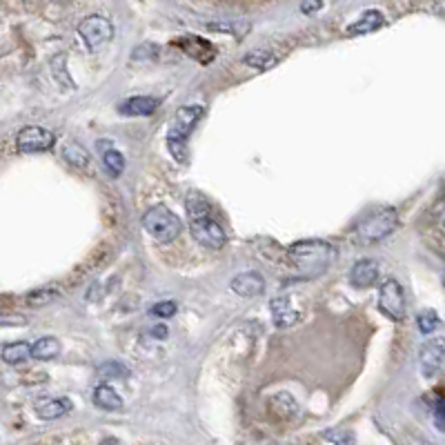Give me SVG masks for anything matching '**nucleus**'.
<instances>
[{
	"mask_svg": "<svg viewBox=\"0 0 445 445\" xmlns=\"http://www.w3.org/2000/svg\"><path fill=\"white\" fill-rule=\"evenodd\" d=\"M203 112H205L203 105H183L178 107V112L172 118L170 131H167V147H170L172 156L180 163L187 161V138L194 131Z\"/></svg>",
	"mask_w": 445,
	"mask_h": 445,
	"instance_id": "f03ea898",
	"label": "nucleus"
},
{
	"mask_svg": "<svg viewBox=\"0 0 445 445\" xmlns=\"http://www.w3.org/2000/svg\"><path fill=\"white\" fill-rule=\"evenodd\" d=\"M0 326H25V319H22V316H5V314H0Z\"/></svg>",
	"mask_w": 445,
	"mask_h": 445,
	"instance_id": "c756f323",
	"label": "nucleus"
},
{
	"mask_svg": "<svg viewBox=\"0 0 445 445\" xmlns=\"http://www.w3.org/2000/svg\"><path fill=\"white\" fill-rule=\"evenodd\" d=\"M99 374L101 377H107V379H127L129 377V370L125 365H120V363H114V360H110L107 365H103L99 370Z\"/></svg>",
	"mask_w": 445,
	"mask_h": 445,
	"instance_id": "a878e982",
	"label": "nucleus"
},
{
	"mask_svg": "<svg viewBox=\"0 0 445 445\" xmlns=\"http://www.w3.org/2000/svg\"><path fill=\"white\" fill-rule=\"evenodd\" d=\"M443 356H445V341L441 336L428 339L418 350V370L425 379L437 377L443 367Z\"/></svg>",
	"mask_w": 445,
	"mask_h": 445,
	"instance_id": "1a4fd4ad",
	"label": "nucleus"
},
{
	"mask_svg": "<svg viewBox=\"0 0 445 445\" xmlns=\"http://www.w3.org/2000/svg\"><path fill=\"white\" fill-rule=\"evenodd\" d=\"M71 401L65 399V396H60V399H50V401H43L36 405V416L43 418V421H56L60 416H65L71 412Z\"/></svg>",
	"mask_w": 445,
	"mask_h": 445,
	"instance_id": "2eb2a0df",
	"label": "nucleus"
},
{
	"mask_svg": "<svg viewBox=\"0 0 445 445\" xmlns=\"http://www.w3.org/2000/svg\"><path fill=\"white\" fill-rule=\"evenodd\" d=\"M56 143L54 131L38 127V125H27L18 131L16 136V147L20 154H41L52 149Z\"/></svg>",
	"mask_w": 445,
	"mask_h": 445,
	"instance_id": "423d86ee",
	"label": "nucleus"
},
{
	"mask_svg": "<svg viewBox=\"0 0 445 445\" xmlns=\"http://www.w3.org/2000/svg\"><path fill=\"white\" fill-rule=\"evenodd\" d=\"M416 326H418V332L421 334H432L439 326H441V319L435 309H423V312H418V316H416Z\"/></svg>",
	"mask_w": 445,
	"mask_h": 445,
	"instance_id": "5701e85b",
	"label": "nucleus"
},
{
	"mask_svg": "<svg viewBox=\"0 0 445 445\" xmlns=\"http://www.w3.org/2000/svg\"><path fill=\"white\" fill-rule=\"evenodd\" d=\"M230 285L238 296H245V298H254L265 292V279H263L258 272L238 274V276H234Z\"/></svg>",
	"mask_w": 445,
	"mask_h": 445,
	"instance_id": "9b49d317",
	"label": "nucleus"
},
{
	"mask_svg": "<svg viewBox=\"0 0 445 445\" xmlns=\"http://www.w3.org/2000/svg\"><path fill=\"white\" fill-rule=\"evenodd\" d=\"M379 309L392 321H403L405 319V296L401 285L394 279L386 281L379 290Z\"/></svg>",
	"mask_w": 445,
	"mask_h": 445,
	"instance_id": "6e6552de",
	"label": "nucleus"
},
{
	"mask_svg": "<svg viewBox=\"0 0 445 445\" xmlns=\"http://www.w3.org/2000/svg\"><path fill=\"white\" fill-rule=\"evenodd\" d=\"M78 34L92 52H99L105 43L112 41L114 25L105 16H89L78 25Z\"/></svg>",
	"mask_w": 445,
	"mask_h": 445,
	"instance_id": "0eeeda50",
	"label": "nucleus"
},
{
	"mask_svg": "<svg viewBox=\"0 0 445 445\" xmlns=\"http://www.w3.org/2000/svg\"><path fill=\"white\" fill-rule=\"evenodd\" d=\"M383 22H386V16L381 14L377 9H367L360 14V18H356V22H352L350 27H347V36H365L377 31L379 27H383Z\"/></svg>",
	"mask_w": 445,
	"mask_h": 445,
	"instance_id": "4468645a",
	"label": "nucleus"
},
{
	"mask_svg": "<svg viewBox=\"0 0 445 445\" xmlns=\"http://www.w3.org/2000/svg\"><path fill=\"white\" fill-rule=\"evenodd\" d=\"M176 309H178V305L174 303V300H163V303H156L149 309V314L152 316H159V319H170V316L176 314Z\"/></svg>",
	"mask_w": 445,
	"mask_h": 445,
	"instance_id": "bb28decb",
	"label": "nucleus"
},
{
	"mask_svg": "<svg viewBox=\"0 0 445 445\" xmlns=\"http://www.w3.org/2000/svg\"><path fill=\"white\" fill-rule=\"evenodd\" d=\"M143 227H145V232L154 240H159V243H172V240H176L180 232H183L180 219L165 205H154L143 214Z\"/></svg>",
	"mask_w": 445,
	"mask_h": 445,
	"instance_id": "7ed1b4c3",
	"label": "nucleus"
},
{
	"mask_svg": "<svg viewBox=\"0 0 445 445\" xmlns=\"http://www.w3.org/2000/svg\"><path fill=\"white\" fill-rule=\"evenodd\" d=\"M287 254H290L294 268L303 274L305 279H316V276L326 274L332 268V263L339 256V249L326 243V240L307 238L290 245Z\"/></svg>",
	"mask_w": 445,
	"mask_h": 445,
	"instance_id": "f257e3e1",
	"label": "nucleus"
},
{
	"mask_svg": "<svg viewBox=\"0 0 445 445\" xmlns=\"http://www.w3.org/2000/svg\"><path fill=\"white\" fill-rule=\"evenodd\" d=\"M272 314H274V321L279 328H290L294 326V323L300 319V312L298 309H292L290 303H287V298H274L272 300Z\"/></svg>",
	"mask_w": 445,
	"mask_h": 445,
	"instance_id": "f3484780",
	"label": "nucleus"
},
{
	"mask_svg": "<svg viewBox=\"0 0 445 445\" xmlns=\"http://www.w3.org/2000/svg\"><path fill=\"white\" fill-rule=\"evenodd\" d=\"M321 7H323V0H303V5H300L303 14H314Z\"/></svg>",
	"mask_w": 445,
	"mask_h": 445,
	"instance_id": "cd10ccee",
	"label": "nucleus"
},
{
	"mask_svg": "<svg viewBox=\"0 0 445 445\" xmlns=\"http://www.w3.org/2000/svg\"><path fill=\"white\" fill-rule=\"evenodd\" d=\"M243 63L254 67V69H261V71H268L272 69L276 63H279V56L272 54V52H251L247 56H243Z\"/></svg>",
	"mask_w": 445,
	"mask_h": 445,
	"instance_id": "412c9836",
	"label": "nucleus"
},
{
	"mask_svg": "<svg viewBox=\"0 0 445 445\" xmlns=\"http://www.w3.org/2000/svg\"><path fill=\"white\" fill-rule=\"evenodd\" d=\"M443 399L441 396H437V405H435V416H437V425H439V430L443 432L445 430V421H443Z\"/></svg>",
	"mask_w": 445,
	"mask_h": 445,
	"instance_id": "c85d7f7f",
	"label": "nucleus"
},
{
	"mask_svg": "<svg viewBox=\"0 0 445 445\" xmlns=\"http://www.w3.org/2000/svg\"><path fill=\"white\" fill-rule=\"evenodd\" d=\"M159 99H154V96H131L118 105V112L125 116H152L159 110Z\"/></svg>",
	"mask_w": 445,
	"mask_h": 445,
	"instance_id": "ddd939ff",
	"label": "nucleus"
},
{
	"mask_svg": "<svg viewBox=\"0 0 445 445\" xmlns=\"http://www.w3.org/2000/svg\"><path fill=\"white\" fill-rule=\"evenodd\" d=\"M323 439L326 441H332V443H339V445H350V443H354V435L350 430H328V432H323Z\"/></svg>",
	"mask_w": 445,
	"mask_h": 445,
	"instance_id": "393cba45",
	"label": "nucleus"
},
{
	"mask_svg": "<svg viewBox=\"0 0 445 445\" xmlns=\"http://www.w3.org/2000/svg\"><path fill=\"white\" fill-rule=\"evenodd\" d=\"M63 159H65L71 167H78V170H89V167H92L89 152H87L85 147L76 145V143H69V145L63 147Z\"/></svg>",
	"mask_w": 445,
	"mask_h": 445,
	"instance_id": "aec40b11",
	"label": "nucleus"
},
{
	"mask_svg": "<svg viewBox=\"0 0 445 445\" xmlns=\"http://www.w3.org/2000/svg\"><path fill=\"white\" fill-rule=\"evenodd\" d=\"M152 334L156 336V339H167V328L165 326H154Z\"/></svg>",
	"mask_w": 445,
	"mask_h": 445,
	"instance_id": "7c9ffc66",
	"label": "nucleus"
},
{
	"mask_svg": "<svg viewBox=\"0 0 445 445\" xmlns=\"http://www.w3.org/2000/svg\"><path fill=\"white\" fill-rule=\"evenodd\" d=\"M189 230L191 236L198 245L205 249H221L227 243V234L223 232V227L214 221L212 214H203L196 219H189Z\"/></svg>",
	"mask_w": 445,
	"mask_h": 445,
	"instance_id": "39448f33",
	"label": "nucleus"
},
{
	"mask_svg": "<svg viewBox=\"0 0 445 445\" xmlns=\"http://www.w3.org/2000/svg\"><path fill=\"white\" fill-rule=\"evenodd\" d=\"M396 223H399V214L394 207H383L377 214H370L356 225V236L360 243H379L386 236L394 232Z\"/></svg>",
	"mask_w": 445,
	"mask_h": 445,
	"instance_id": "20e7f679",
	"label": "nucleus"
},
{
	"mask_svg": "<svg viewBox=\"0 0 445 445\" xmlns=\"http://www.w3.org/2000/svg\"><path fill=\"white\" fill-rule=\"evenodd\" d=\"M94 403L99 405L101 410H107V412H118L120 407H123L120 394L112 386H107V383H103V386H99L94 390Z\"/></svg>",
	"mask_w": 445,
	"mask_h": 445,
	"instance_id": "dca6fc26",
	"label": "nucleus"
},
{
	"mask_svg": "<svg viewBox=\"0 0 445 445\" xmlns=\"http://www.w3.org/2000/svg\"><path fill=\"white\" fill-rule=\"evenodd\" d=\"M54 298H58V292L54 290V287H43V290H36L31 294H27V305L31 307H43L47 303H52Z\"/></svg>",
	"mask_w": 445,
	"mask_h": 445,
	"instance_id": "b1692460",
	"label": "nucleus"
},
{
	"mask_svg": "<svg viewBox=\"0 0 445 445\" xmlns=\"http://www.w3.org/2000/svg\"><path fill=\"white\" fill-rule=\"evenodd\" d=\"M379 281V265L374 258H360L356 261L352 270H350V283L354 287H360V290H365V287L377 285Z\"/></svg>",
	"mask_w": 445,
	"mask_h": 445,
	"instance_id": "9d476101",
	"label": "nucleus"
},
{
	"mask_svg": "<svg viewBox=\"0 0 445 445\" xmlns=\"http://www.w3.org/2000/svg\"><path fill=\"white\" fill-rule=\"evenodd\" d=\"M103 163H105V170L110 172L114 178L120 176V174H123V170H125V156L120 152H116L112 145L107 149H103Z\"/></svg>",
	"mask_w": 445,
	"mask_h": 445,
	"instance_id": "4be33fe9",
	"label": "nucleus"
},
{
	"mask_svg": "<svg viewBox=\"0 0 445 445\" xmlns=\"http://www.w3.org/2000/svg\"><path fill=\"white\" fill-rule=\"evenodd\" d=\"M60 354V341L56 336H43L31 345V358L38 360H52Z\"/></svg>",
	"mask_w": 445,
	"mask_h": 445,
	"instance_id": "a211bd4d",
	"label": "nucleus"
},
{
	"mask_svg": "<svg viewBox=\"0 0 445 445\" xmlns=\"http://www.w3.org/2000/svg\"><path fill=\"white\" fill-rule=\"evenodd\" d=\"M3 360L7 365H20L25 363V360L31 356V345L25 343V341H18V343H9L3 347Z\"/></svg>",
	"mask_w": 445,
	"mask_h": 445,
	"instance_id": "6ab92c4d",
	"label": "nucleus"
},
{
	"mask_svg": "<svg viewBox=\"0 0 445 445\" xmlns=\"http://www.w3.org/2000/svg\"><path fill=\"white\" fill-rule=\"evenodd\" d=\"M178 47L183 50L189 58L198 60V63L207 65L216 58V50L205 41V38H198V36H185V38L178 41Z\"/></svg>",
	"mask_w": 445,
	"mask_h": 445,
	"instance_id": "f8f14e48",
	"label": "nucleus"
}]
</instances>
